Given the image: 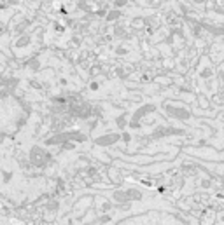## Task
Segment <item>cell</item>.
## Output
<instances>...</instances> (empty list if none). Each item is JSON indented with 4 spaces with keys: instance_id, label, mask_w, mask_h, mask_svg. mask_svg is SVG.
Returning a JSON list of instances; mask_svg holds the SVG:
<instances>
[{
    "instance_id": "6da1fadb",
    "label": "cell",
    "mask_w": 224,
    "mask_h": 225,
    "mask_svg": "<svg viewBox=\"0 0 224 225\" xmlns=\"http://www.w3.org/2000/svg\"><path fill=\"white\" fill-rule=\"evenodd\" d=\"M116 225H189V223L168 211H145L126 216L119 220Z\"/></svg>"
}]
</instances>
